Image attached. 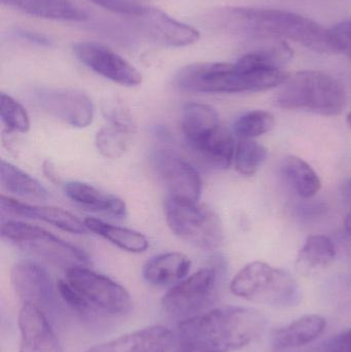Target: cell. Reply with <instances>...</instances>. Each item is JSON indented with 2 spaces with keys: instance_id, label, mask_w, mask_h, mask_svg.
Listing matches in <instances>:
<instances>
[{
  "instance_id": "cell-1",
  "label": "cell",
  "mask_w": 351,
  "mask_h": 352,
  "mask_svg": "<svg viewBox=\"0 0 351 352\" xmlns=\"http://www.w3.org/2000/svg\"><path fill=\"white\" fill-rule=\"evenodd\" d=\"M265 328L258 310L225 306L181 320L175 339L179 352H230L259 339Z\"/></svg>"
},
{
  "instance_id": "cell-2",
  "label": "cell",
  "mask_w": 351,
  "mask_h": 352,
  "mask_svg": "<svg viewBox=\"0 0 351 352\" xmlns=\"http://www.w3.org/2000/svg\"><path fill=\"white\" fill-rule=\"evenodd\" d=\"M227 25L261 37L291 39L311 51L337 53L330 29L302 14L275 8H235L225 14Z\"/></svg>"
},
{
  "instance_id": "cell-3",
  "label": "cell",
  "mask_w": 351,
  "mask_h": 352,
  "mask_svg": "<svg viewBox=\"0 0 351 352\" xmlns=\"http://www.w3.org/2000/svg\"><path fill=\"white\" fill-rule=\"evenodd\" d=\"M288 76L276 68H247L237 62H212L185 66L175 76L174 84L185 92H261L280 87Z\"/></svg>"
},
{
  "instance_id": "cell-4",
  "label": "cell",
  "mask_w": 351,
  "mask_h": 352,
  "mask_svg": "<svg viewBox=\"0 0 351 352\" xmlns=\"http://www.w3.org/2000/svg\"><path fill=\"white\" fill-rule=\"evenodd\" d=\"M280 87L276 104L282 109L334 117L340 115L348 103L342 85L330 74L317 70L296 72Z\"/></svg>"
},
{
  "instance_id": "cell-5",
  "label": "cell",
  "mask_w": 351,
  "mask_h": 352,
  "mask_svg": "<svg viewBox=\"0 0 351 352\" xmlns=\"http://www.w3.org/2000/svg\"><path fill=\"white\" fill-rule=\"evenodd\" d=\"M230 289L235 296L263 305H296L300 299L299 285L284 269L264 262H251L232 279Z\"/></svg>"
},
{
  "instance_id": "cell-6",
  "label": "cell",
  "mask_w": 351,
  "mask_h": 352,
  "mask_svg": "<svg viewBox=\"0 0 351 352\" xmlns=\"http://www.w3.org/2000/svg\"><path fill=\"white\" fill-rule=\"evenodd\" d=\"M165 212L171 231L183 241L203 250H218L222 245V223L210 207L169 197Z\"/></svg>"
},
{
  "instance_id": "cell-7",
  "label": "cell",
  "mask_w": 351,
  "mask_h": 352,
  "mask_svg": "<svg viewBox=\"0 0 351 352\" xmlns=\"http://www.w3.org/2000/svg\"><path fill=\"white\" fill-rule=\"evenodd\" d=\"M1 236L20 250L65 270L90 264V258L84 250L36 226L8 221L2 223Z\"/></svg>"
},
{
  "instance_id": "cell-8",
  "label": "cell",
  "mask_w": 351,
  "mask_h": 352,
  "mask_svg": "<svg viewBox=\"0 0 351 352\" xmlns=\"http://www.w3.org/2000/svg\"><path fill=\"white\" fill-rule=\"evenodd\" d=\"M65 279L82 296L93 314L120 316L131 310V296L123 285L87 266L68 269Z\"/></svg>"
},
{
  "instance_id": "cell-9",
  "label": "cell",
  "mask_w": 351,
  "mask_h": 352,
  "mask_svg": "<svg viewBox=\"0 0 351 352\" xmlns=\"http://www.w3.org/2000/svg\"><path fill=\"white\" fill-rule=\"evenodd\" d=\"M218 280V269H201L171 287L163 296L161 306L169 316L183 320L202 314L216 300Z\"/></svg>"
},
{
  "instance_id": "cell-10",
  "label": "cell",
  "mask_w": 351,
  "mask_h": 352,
  "mask_svg": "<svg viewBox=\"0 0 351 352\" xmlns=\"http://www.w3.org/2000/svg\"><path fill=\"white\" fill-rule=\"evenodd\" d=\"M10 283L23 305H31L47 312L58 307L57 283L47 269L31 261H21L12 266Z\"/></svg>"
},
{
  "instance_id": "cell-11",
  "label": "cell",
  "mask_w": 351,
  "mask_h": 352,
  "mask_svg": "<svg viewBox=\"0 0 351 352\" xmlns=\"http://www.w3.org/2000/svg\"><path fill=\"white\" fill-rule=\"evenodd\" d=\"M152 166L166 186L170 198L199 202L202 179L197 169L174 151H156L152 157Z\"/></svg>"
},
{
  "instance_id": "cell-12",
  "label": "cell",
  "mask_w": 351,
  "mask_h": 352,
  "mask_svg": "<svg viewBox=\"0 0 351 352\" xmlns=\"http://www.w3.org/2000/svg\"><path fill=\"white\" fill-rule=\"evenodd\" d=\"M73 53L82 64L99 76L125 87L141 84V74L113 50L94 41L74 43Z\"/></svg>"
},
{
  "instance_id": "cell-13",
  "label": "cell",
  "mask_w": 351,
  "mask_h": 352,
  "mask_svg": "<svg viewBox=\"0 0 351 352\" xmlns=\"http://www.w3.org/2000/svg\"><path fill=\"white\" fill-rule=\"evenodd\" d=\"M37 104L52 117L74 128H86L94 119L95 109L88 96L72 90H41Z\"/></svg>"
},
{
  "instance_id": "cell-14",
  "label": "cell",
  "mask_w": 351,
  "mask_h": 352,
  "mask_svg": "<svg viewBox=\"0 0 351 352\" xmlns=\"http://www.w3.org/2000/svg\"><path fill=\"white\" fill-rule=\"evenodd\" d=\"M136 18L142 31L161 45L187 47L200 39V32L197 29L175 20L160 8L148 6Z\"/></svg>"
},
{
  "instance_id": "cell-15",
  "label": "cell",
  "mask_w": 351,
  "mask_h": 352,
  "mask_svg": "<svg viewBox=\"0 0 351 352\" xmlns=\"http://www.w3.org/2000/svg\"><path fill=\"white\" fill-rule=\"evenodd\" d=\"M175 343V334L170 329L156 324L128 333L84 352H168Z\"/></svg>"
},
{
  "instance_id": "cell-16",
  "label": "cell",
  "mask_w": 351,
  "mask_h": 352,
  "mask_svg": "<svg viewBox=\"0 0 351 352\" xmlns=\"http://www.w3.org/2000/svg\"><path fill=\"white\" fill-rule=\"evenodd\" d=\"M18 324L21 336L19 352H64L43 310L22 305Z\"/></svg>"
},
{
  "instance_id": "cell-17",
  "label": "cell",
  "mask_w": 351,
  "mask_h": 352,
  "mask_svg": "<svg viewBox=\"0 0 351 352\" xmlns=\"http://www.w3.org/2000/svg\"><path fill=\"white\" fill-rule=\"evenodd\" d=\"M0 210H1V215L8 214L10 217L39 219L68 233L76 234V235H84L89 232L84 223L74 217L72 213L58 207L27 204L1 195Z\"/></svg>"
},
{
  "instance_id": "cell-18",
  "label": "cell",
  "mask_w": 351,
  "mask_h": 352,
  "mask_svg": "<svg viewBox=\"0 0 351 352\" xmlns=\"http://www.w3.org/2000/svg\"><path fill=\"white\" fill-rule=\"evenodd\" d=\"M63 190L72 202L87 210L113 219H123L127 217L125 201L92 184L72 180L63 184Z\"/></svg>"
},
{
  "instance_id": "cell-19",
  "label": "cell",
  "mask_w": 351,
  "mask_h": 352,
  "mask_svg": "<svg viewBox=\"0 0 351 352\" xmlns=\"http://www.w3.org/2000/svg\"><path fill=\"white\" fill-rule=\"evenodd\" d=\"M192 262L181 252H165L150 258L144 264L142 276L148 285L173 287L187 278Z\"/></svg>"
},
{
  "instance_id": "cell-20",
  "label": "cell",
  "mask_w": 351,
  "mask_h": 352,
  "mask_svg": "<svg viewBox=\"0 0 351 352\" xmlns=\"http://www.w3.org/2000/svg\"><path fill=\"white\" fill-rule=\"evenodd\" d=\"M327 328V320L319 314H308L275 330L272 345L278 351L298 349L319 338Z\"/></svg>"
},
{
  "instance_id": "cell-21",
  "label": "cell",
  "mask_w": 351,
  "mask_h": 352,
  "mask_svg": "<svg viewBox=\"0 0 351 352\" xmlns=\"http://www.w3.org/2000/svg\"><path fill=\"white\" fill-rule=\"evenodd\" d=\"M24 14L49 20L86 21L88 14L72 0H1Z\"/></svg>"
},
{
  "instance_id": "cell-22",
  "label": "cell",
  "mask_w": 351,
  "mask_h": 352,
  "mask_svg": "<svg viewBox=\"0 0 351 352\" xmlns=\"http://www.w3.org/2000/svg\"><path fill=\"white\" fill-rule=\"evenodd\" d=\"M335 258V246L329 237L310 236L299 252L295 268L302 276H315L329 268Z\"/></svg>"
},
{
  "instance_id": "cell-23",
  "label": "cell",
  "mask_w": 351,
  "mask_h": 352,
  "mask_svg": "<svg viewBox=\"0 0 351 352\" xmlns=\"http://www.w3.org/2000/svg\"><path fill=\"white\" fill-rule=\"evenodd\" d=\"M216 109L203 103H188L181 115V130L190 148L205 140L220 127Z\"/></svg>"
},
{
  "instance_id": "cell-24",
  "label": "cell",
  "mask_w": 351,
  "mask_h": 352,
  "mask_svg": "<svg viewBox=\"0 0 351 352\" xmlns=\"http://www.w3.org/2000/svg\"><path fill=\"white\" fill-rule=\"evenodd\" d=\"M191 148L214 168L227 169L234 161L236 144L232 132L220 125Z\"/></svg>"
},
{
  "instance_id": "cell-25",
  "label": "cell",
  "mask_w": 351,
  "mask_h": 352,
  "mask_svg": "<svg viewBox=\"0 0 351 352\" xmlns=\"http://www.w3.org/2000/svg\"><path fill=\"white\" fill-rule=\"evenodd\" d=\"M84 223L89 231L101 236L125 252L141 254L150 246L148 238L135 230L111 225L102 219H93V217L84 219Z\"/></svg>"
},
{
  "instance_id": "cell-26",
  "label": "cell",
  "mask_w": 351,
  "mask_h": 352,
  "mask_svg": "<svg viewBox=\"0 0 351 352\" xmlns=\"http://www.w3.org/2000/svg\"><path fill=\"white\" fill-rule=\"evenodd\" d=\"M282 175L288 186L303 199H311L321 190V182L313 167L297 156H288L282 163Z\"/></svg>"
},
{
  "instance_id": "cell-27",
  "label": "cell",
  "mask_w": 351,
  "mask_h": 352,
  "mask_svg": "<svg viewBox=\"0 0 351 352\" xmlns=\"http://www.w3.org/2000/svg\"><path fill=\"white\" fill-rule=\"evenodd\" d=\"M0 184L6 192L22 198L39 201L49 199L47 188L36 178L4 160L0 162Z\"/></svg>"
},
{
  "instance_id": "cell-28",
  "label": "cell",
  "mask_w": 351,
  "mask_h": 352,
  "mask_svg": "<svg viewBox=\"0 0 351 352\" xmlns=\"http://www.w3.org/2000/svg\"><path fill=\"white\" fill-rule=\"evenodd\" d=\"M267 157V148L257 140L239 138L233 162L239 175L253 176L260 170Z\"/></svg>"
},
{
  "instance_id": "cell-29",
  "label": "cell",
  "mask_w": 351,
  "mask_h": 352,
  "mask_svg": "<svg viewBox=\"0 0 351 352\" xmlns=\"http://www.w3.org/2000/svg\"><path fill=\"white\" fill-rule=\"evenodd\" d=\"M275 126L273 115L265 111H253L241 116L234 124V133L238 138H251L264 135Z\"/></svg>"
},
{
  "instance_id": "cell-30",
  "label": "cell",
  "mask_w": 351,
  "mask_h": 352,
  "mask_svg": "<svg viewBox=\"0 0 351 352\" xmlns=\"http://www.w3.org/2000/svg\"><path fill=\"white\" fill-rule=\"evenodd\" d=\"M130 136L127 132L109 125L97 132L95 146L104 158L117 159L127 151Z\"/></svg>"
},
{
  "instance_id": "cell-31",
  "label": "cell",
  "mask_w": 351,
  "mask_h": 352,
  "mask_svg": "<svg viewBox=\"0 0 351 352\" xmlns=\"http://www.w3.org/2000/svg\"><path fill=\"white\" fill-rule=\"evenodd\" d=\"M0 117L2 123L10 131L27 133L30 130V118L26 109L5 93L0 95Z\"/></svg>"
},
{
  "instance_id": "cell-32",
  "label": "cell",
  "mask_w": 351,
  "mask_h": 352,
  "mask_svg": "<svg viewBox=\"0 0 351 352\" xmlns=\"http://www.w3.org/2000/svg\"><path fill=\"white\" fill-rule=\"evenodd\" d=\"M102 115L109 125L127 132L130 135L135 133L136 124L127 107L121 103H106L102 107Z\"/></svg>"
},
{
  "instance_id": "cell-33",
  "label": "cell",
  "mask_w": 351,
  "mask_h": 352,
  "mask_svg": "<svg viewBox=\"0 0 351 352\" xmlns=\"http://www.w3.org/2000/svg\"><path fill=\"white\" fill-rule=\"evenodd\" d=\"M115 14L137 16L148 8V0H89Z\"/></svg>"
},
{
  "instance_id": "cell-34",
  "label": "cell",
  "mask_w": 351,
  "mask_h": 352,
  "mask_svg": "<svg viewBox=\"0 0 351 352\" xmlns=\"http://www.w3.org/2000/svg\"><path fill=\"white\" fill-rule=\"evenodd\" d=\"M332 41L337 53L351 59V20L344 21L330 29Z\"/></svg>"
},
{
  "instance_id": "cell-35",
  "label": "cell",
  "mask_w": 351,
  "mask_h": 352,
  "mask_svg": "<svg viewBox=\"0 0 351 352\" xmlns=\"http://www.w3.org/2000/svg\"><path fill=\"white\" fill-rule=\"evenodd\" d=\"M330 352H351V329L333 339Z\"/></svg>"
},
{
  "instance_id": "cell-36",
  "label": "cell",
  "mask_w": 351,
  "mask_h": 352,
  "mask_svg": "<svg viewBox=\"0 0 351 352\" xmlns=\"http://www.w3.org/2000/svg\"><path fill=\"white\" fill-rule=\"evenodd\" d=\"M16 34L21 37V38L26 39V41H30V43H36L39 45H51L52 41L49 37L45 36V34L41 33L34 32V31L26 30V29H18L16 30Z\"/></svg>"
},
{
  "instance_id": "cell-37",
  "label": "cell",
  "mask_w": 351,
  "mask_h": 352,
  "mask_svg": "<svg viewBox=\"0 0 351 352\" xmlns=\"http://www.w3.org/2000/svg\"><path fill=\"white\" fill-rule=\"evenodd\" d=\"M326 209H327V207L323 203H313V204L302 207L301 211H302L304 217H309L323 214Z\"/></svg>"
},
{
  "instance_id": "cell-38",
  "label": "cell",
  "mask_w": 351,
  "mask_h": 352,
  "mask_svg": "<svg viewBox=\"0 0 351 352\" xmlns=\"http://www.w3.org/2000/svg\"><path fill=\"white\" fill-rule=\"evenodd\" d=\"M342 200L346 204H351V177L346 178L341 184L340 188Z\"/></svg>"
},
{
  "instance_id": "cell-39",
  "label": "cell",
  "mask_w": 351,
  "mask_h": 352,
  "mask_svg": "<svg viewBox=\"0 0 351 352\" xmlns=\"http://www.w3.org/2000/svg\"><path fill=\"white\" fill-rule=\"evenodd\" d=\"M43 173L47 177L51 178L52 182H58V176H56L55 169L51 162H45L43 164Z\"/></svg>"
},
{
  "instance_id": "cell-40",
  "label": "cell",
  "mask_w": 351,
  "mask_h": 352,
  "mask_svg": "<svg viewBox=\"0 0 351 352\" xmlns=\"http://www.w3.org/2000/svg\"><path fill=\"white\" fill-rule=\"evenodd\" d=\"M346 231H348V233L351 234V212L350 213V214L348 215V217H346Z\"/></svg>"
},
{
  "instance_id": "cell-41",
  "label": "cell",
  "mask_w": 351,
  "mask_h": 352,
  "mask_svg": "<svg viewBox=\"0 0 351 352\" xmlns=\"http://www.w3.org/2000/svg\"><path fill=\"white\" fill-rule=\"evenodd\" d=\"M348 125H350L351 127V113H348Z\"/></svg>"
}]
</instances>
